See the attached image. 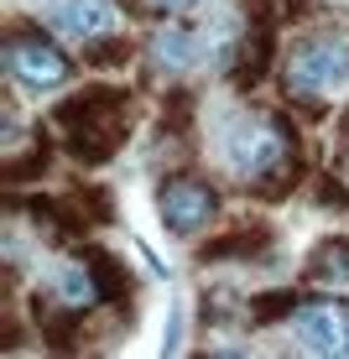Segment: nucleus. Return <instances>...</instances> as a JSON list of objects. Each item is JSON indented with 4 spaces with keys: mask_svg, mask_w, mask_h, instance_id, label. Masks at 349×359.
Returning <instances> with one entry per match:
<instances>
[{
    "mask_svg": "<svg viewBox=\"0 0 349 359\" xmlns=\"http://www.w3.org/2000/svg\"><path fill=\"white\" fill-rule=\"evenodd\" d=\"M344 79H349V57H344L339 42H308L287 63V94H297V99L334 94Z\"/></svg>",
    "mask_w": 349,
    "mask_h": 359,
    "instance_id": "f257e3e1",
    "label": "nucleus"
},
{
    "mask_svg": "<svg viewBox=\"0 0 349 359\" xmlns=\"http://www.w3.org/2000/svg\"><path fill=\"white\" fill-rule=\"evenodd\" d=\"M6 68H11V79L27 83V89H58V83L68 79V57L58 53L53 42L32 36V32L6 36Z\"/></svg>",
    "mask_w": 349,
    "mask_h": 359,
    "instance_id": "f03ea898",
    "label": "nucleus"
},
{
    "mask_svg": "<svg viewBox=\"0 0 349 359\" xmlns=\"http://www.w3.org/2000/svg\"><path fill=\"white\" fill-rule=\"evenodd\" d=\"M157 208H162V224H167L172 234H198L209 219L219 214V198H214L209 182H198V177H172L167 188L157 193Z\"/></svg>",
    "mask_w": 349,
    "mask_h": 359,
    "instance_id": "7ed1b4c3",
    "label": "nucleus"
},
{
    "mask_svg": "<svg viewBox=\"0 0 349 359\" xmlns=\"http://www.w3.org/2000/svg\"><path fill=\"white\" fill-rule=\"evenodd\" d=\"M282 141H287V126H256V120H235L230 126V141H224V151H230V167L245 172V177H261L266 167H277L282 156Z\"/></svg>",
    "mask_w": 349,
    "mask_h": 359,
    "instance_id": "20e7f679",
    "label": "nucleus"
},
{
    "mask_svg": "<svg viewBox=\"0 0 349 359\" xmlns=\"http://www.w3.org/2000/svg\"><path fill=\"white\" fill-rule=\"evenodd\" d=\"M126 115H131V104H126V109H105V115L73 126V130H68V151L79 156V162H89V167L110 162V156L126 146Z\"/></svg>",
    "mask_w": 349,
    "mask_h": 359,
    "instance_id": "39448f33",
    "label": "nucleus"
},
{
    "mask_svg": "<svg viewBox=\"0 0 349 359\" xmlns=\"http://www.w3.org/2000/svg\"><path fill=\"white\" fill-rule=\"evenodd\" d=\"M110 21H115L110 0H63V6L53 11V32L58 36H73V42H94Z\"/></svg>",
    "mask_w": 349,
    "mask_h": 359,
    "instance_id": "423d86ee",
    "label": "nucleus"
},
{
    "mask_svg": "<svg viewBox=\"0 0 349 359\" xmlns=\"http://www.w3.org/2000/svg\"><path fill=\"white\" fill-rule=\"evenodd\" d=\"M297 333L313 354H344L349 344V323L334 307H297Z\"/></svg>",
    "mask_w": 349,
    "mask_h": 359,
    "instance_id": "0eeeda50",
    "label": "nucleus"
},
{
    "mask_svg": "<svg viewBox=\"0 0 349 359\" xmlns=\"http://www.w3.org/2000/svg\"><path fill=\"white\" fill-rule=\"evenodd\" d=\"M131 104V94H120V89H84V94H73V99H63V104L53 109V120L63 130H73V126H84V120H94V115H105V109H126Z\"/></svg>",
    "mask_w": 349,
    "mask_h": 359,
    "instance_id": "6e6552de",
    "label": "nucleus"
},
{
    "mask_svg": "<svg viewBox=\"0 0 349 359\" xmlns=\"http://www.w3.org/2000/svg\"><path fill=\"white\" fill-rule=\"evenodd\" d=\"M271 47H277V32H271V21H256V36L240 47V63H235V89H251V83L266 79Z\"/></svg>",
    "mask_w": 349,
    "mask_h": 359,
    "instance_id": "1a4fd4ad",
    "label": "nucleus"
},
{
    "mask_svg": "<svg viewBox=\"0 0 349 359\" xmlns=\"http://www.w3.org/2000/svg\"><path fill=\"white\" fill-rule=\"evenodd\" d=\"M271 250V229H230L204 245V261H251Z\"/></svg>",
    "mask_w": 349,
    "mask_h": 359,
    "instance_id": "9d476101",
    "label": "nucleus"
},
{
    "mask_svg": "<svg viewBox=\"0 0 349 359\" xmlns=\"http://www.w3.org/2000/svg\"><path fill=\"white\" fill-rule=\"evenodd\" d=\"M63 214H68L73 229H84V224H110V219H115V198H110L105 188H79V193L63 198Z\"/></svg>",
    "mask_w": 349,
    "mask_h": 359,
    "instance_id": "9b49d317",
    "label": "nucleus"
},
{
    "mask_svg": "<svg viewBox=\"0 0 349 359\" xmlns=\"http://www.w3.org/2000/svg\"><path fill=\"white\" fill-rule=\"evenodd\" d=\"M84 266L94 271V281H99V297L105 302H131V271L115 261V255H105V250H89L84 255Z\"/></svg>",
    "mask_w": 349,
    "mask_h": 359,
    "instance_id": "f8f14e48",
    "label": "nucleus"
},
{
    "mask_svg": "<svg viewBox=\"0 0 349 359\" xmlns=\"http://www.w3.org/2000/svg\"><path fill=\"white\" fill-rule=\"evenodd\" d=\"M198 36L193 32H183V27H167V32H157V42H152V53H157V63L162 68H193L198 63Z\"/></svg>",
    "mask_w": 349,
    "mask_h": 359,
    "instance_id": "ddd939ff",
    "label": "nucleus"
},
{
    "mask_svg": "<svg viewBox=\"0 0 349 359\" xmlns=\"http://www.w3.org/2000/svg\"><path fill=\"white\" fill-rule=\"evenodd\" d=\"M58 297H63V307H94V302H105V297H99V281H94V271L89 266H68L63 276H58Z\"/></svg>",
    "mask_w": 349,
    "mask_h": 359,
    "instance_id": "4468645a",
    "label": "nucleus"
},
{
    "mask_svg": "<svg viewBox=\"0 0 349 359\" xmlns=\"http://www.w3.org/2000/svg\"><path fill=\"white\" fill-rule=\"evenodd\" d=\"M308 276L313 281H344L349 276V245L344 240H329V245H318L313 250V261H308Z\"/></svg>",
    "mask_w": 349,
    "mask_h": 359,
    "instance_id": "2eb2a0df",
    "label": "nucleus"
},
{
    "mask_svg": "<svg viewBox=\"0 0 349 359\" xmlns=\"http://www.w3.org/2000/svg\"><path fill=\"white\" fill-rule=\"evenodd\" d=\"M287 313H297V297L292 292H266V297H256V323H271V318H287Z\"/></svg>",
    "mask_w": 349,
    "mask_h": 359,
    "instance_id": "dca6fc26",
    "label": "nucleus"
},
{
    "mask_svg": "<svg viewBox=\"0 0 349 359\" xmlns=\"http://www.w3.org/2000/svg\"><path fill=\"white\" fill-rule=\"evenodd\" d=\"M42 167H47V141H37L21 162H6V182H27V177H37Z\"/></svg>",
    "mask_w": 349,
    "mask_h": 359,
    "instance_id": "f3484780",
    "label": "nucleus"
},
{
    "mask_svg": "<svg viewBox=\"0 0 349 359\" xmlns=\"http://www.w3.org/2000/svg\"><path fill=\"white\" fill-rule=\"evenodd\" d=\"M188 120H193V94H172L167 104H162V126L188 130Z\"/></svg>",
    "mask_w": 349,
    "mask_h": 359,
    "instance_id": "a211bd4d",
    "label": "nucleus"
},
{
    "mask_svg": "<svg viewBox=\"0 0 349 359\" xmlns=\"http://www.w3.org/2000/svg\"><path fill=\"white\" fill-rule=\"evenodd\" d=\"M89 63H99V68H120V63H131V47H126V42H99L94 53H89Z\"/></svg>",
    "mask_w": 349,
    "mask_h": 359,
    "instance_id": "6ab92c4d",
    "label": "nucleus"
},
{
    "mask_svg": "<svg viewBox=\"0 0 349 359\" xmlns=\"http://www.w3.org/2000/svg\"><path fill=\"white\" fill-rule=\"evenodd\" d=\"M318 203H334V208H344V203H349V193L339 188V182H323V188H318Z\"/></svg>",
    "mask_w": 349,
    "mask_h": 359,
    "instance_id": "aec40b11",
    "label": "nucleus"
},
{
    "mask_svg": "<svg viewBox=\"0 0 349 359\" xmlns=\"http://www.w3.org/2000/svg\"><path fill=\"white\" fill-rule=\"evenodd\" d=\"M198 0H152V11H167V16H183V11H193Z\"/></svg>",
    "mask_w": 349,
    "mask_h": 359,
    "instance_id": "412c9836",
    "label": "nucleus"
},
{
    "mask_svg": "<svg viewBox=\"0 0 349 359\" xmlns=\"http://www.w3.org/2000/svg\"><path fill=\"white\" fill-rule=\"evenodd\" d=\"M344 354H349V344H344Z\"/></svg>",
    "mask_w": 349,
    "mask_h": 359,
    "instance_id": "4be33fe9",
    "label": "nucleus"
}]
</instances>
